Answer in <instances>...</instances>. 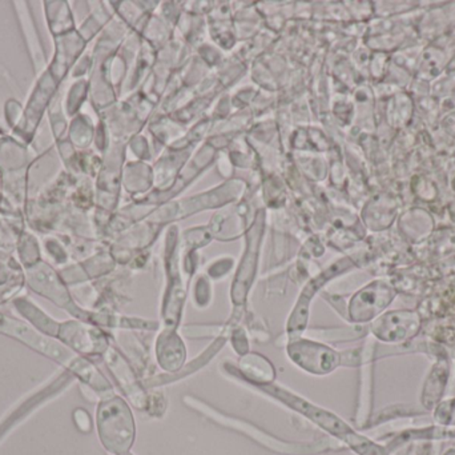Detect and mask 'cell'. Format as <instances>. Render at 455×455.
Returning <instances> with one entry per match:
<instances>
[{
  "label": "cell",
  "mask_w": 455,
  "mask_h": 455,
  "mask_svg": "<svg viewBox=\"0 0 455 455\" xmlns=\"http://www.w3.org/2000/svg\"><path fill=\"white\" fill-rule=\"evenodd\" d=\"M99 432L109 451L128 449L132 438V421L122 401L101 406L99 410Z\"/></svg>",
  "instance_id": "1"
},
{
  "label": "cell",
  "mask_w": 455,
  "mask_h": 455,
  "mask_svg": "<svg viewBox=\"0 0 455 455\" xmlns=\"http://www.w3.org/2000/svg\"><path fill=\"white\" fill-rule=\"evenodd\" d=\"M291 357H293L302 368L315 373H320L318 368H321V373H325L336 365V354L326 347L318 346L315 344L304 342L297 345L293 346V350L291 349Z\"/></svg>",
  "instance_id": "2"
}]
</instances>
